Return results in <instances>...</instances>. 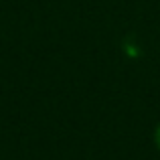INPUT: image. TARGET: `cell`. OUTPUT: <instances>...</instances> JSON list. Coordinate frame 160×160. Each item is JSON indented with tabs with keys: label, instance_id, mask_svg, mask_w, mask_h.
<instances>
[{
	"label": "cell",
	"instance_id": "obj_1",
	"mask_svg": "<svg viewBox=\"0 0 160 160\" xmlns=\"http://www.w3.org/2000/svg\"><path fill=\"white\" fill-rule=\"evenodd\" d=\"M154 144H156V148L160 150V124L156 126V130H154Z\"/></svg>",
	"mask_w": 160,
	"mask_h": 160
}]
</instances>
